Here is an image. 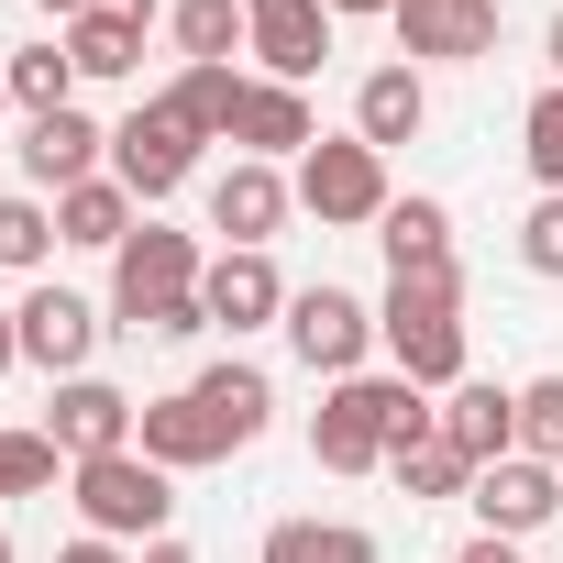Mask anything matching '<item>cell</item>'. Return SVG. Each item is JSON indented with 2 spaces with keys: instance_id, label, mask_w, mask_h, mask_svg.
<instances>
[{
  "instance_id": "6da1fadb",
  "label": "cell",
  "mask_w": 563,
  "mask_h": 563,
  "mask_svg": "<svg viewBox=\"0 0 563 563\" xmlns=\"http://www.w3.org/2000/svg\"><path fill=\"white\" fill-rule=\"evenodd\" d=\"M420 431H442V409H420L409 376H343V387L321 398V420H310V453H321L332 475H365V464H387V453L420 442Z\"/></svg>"
},
{
  "instance_id": "7a4b0ae2",
  "label": "cell",
  "mask_w": 563,
  "mask_h": 563,
  "mask_svg": "<svg viewBox=\"0 0 563 563\" xmlns=\"http://www.w3.org/2000/svg\"><path fill=\"white\" fill-rule=\"evenodd\" d=\"M464 265L442 254V265H409L398 288H387V310H376V332H387V354H398V376L409 387H464Z\"/></svg>"
},
{
  "instance_id": "3957f363",
  "label": "cell",
  "mask_w": 563,
  "mask_h": 563,
  "mask_svg": "<svg viewBox=\"0 0 563 563\" xmlns=\"http://www.w3.org/2000/svg\"><path fill=\"white\" fill-rule=\"evenodd\" d=\"M199 276H210V265H199V243H188V232H155V221H144V232H133V243L111 254V299H122V321L144 332L155 310L199 299Z\"/></svg>"
},
{
  "instance_id": "277c9868",
  "label": "cell",
  "mask_w": 563,
  "mask_h": 563,
  "mask_svg": "<svg viewBox=\"0 0 563 563\" xmlns=\"http://www.w3.org/2000/svg\"><path fill=\"white\" fill-rule=\"evenodd\" d=\"M78 508H89L100 541H133V530L155 541L177 497H166V464H144V453H100V464H78Z\"/></svg>"
},
{
  "instance_id": "5b68a950",
  "label": "cell",
  "mask_w": 563,
  "mask_h": 563,
  "mask_svg": "<svg viewBox=\"0 0 563 563\" xmlns=\"http://www.w3.org/2000/svg\"><path fill=\"white\" fill-rule=\"evenodd\" d=\"M299 199H310L321 221H387V155H376L365 133H354V144L321 133V144L299 155Z\"/></svg>"
},
{
  "instance_id": "8992f818",
  "label": "cell",
  "mask_w": 563,
  "mask_h": 563,
  "mask_svg": "<svg viewBox=\"0 0 563 563\" xmlns=\"http://www.w3.org/2000/svg\"><path fill=\"white\" fill-rule=\"evenodd\" d=\"M111 166H122V188H133V199H166V188H188V166H199V133H188L166 100H144V111L111 133Z\"/></svg>"
},
{
  "instance_id": "52a82bcc",
  "label": "cell",
  "mask_w": 563,
  "mask_h": 563,
  "mask_svg": "<svg viewBox=\"0 0 563 563\" xmlns=\"http://www.w3.org/2000/svg\"><path fill=\"white\" fill-rule=\"evenodd\" d=\"M475 519L497 530V541H519V530H541L552 508H563V475L541 464V453H497V464H475Z\"/></svg>"
},
{
  "instance_id": "ba28073f",
  "label": "cell",
  "mask_w": 563,
  "mask_h": 563,
  "mask_svg": "<svg viewBox=\"0 0 563 563\" xmlns=\"http://www.w3.org/2000/svg\"><path fill=\"white\" fill-rule=\"evenodd\" d=\"M133 420H144V409H133L122 387H100V376H67V387H56V420H45V442H56V453H78V464H100V453H133Z\"/></svg>"
},
{
  "instance_id": "9c48e42d",
  "label": "cell",
  "mask_w": 563,
  "mask_h": 563,
  "mask_svg": "<svg viewBox=\"0 0 563 563\" xmlns=\"http://www.w3.org/2000/svg\"><path fill=\"white\" fill-rule=\"evenodd\" d=\"M398 45L409 56H442V67H475V56H497V0H398Z\"/></svg>"
},
{
  "instance_id": "30bf717a",
  "label": "cell",
  "mask_w": 563,
  "mask_h": 563,
  "mask_svg": "<svg viewBox=\"0 0 563 563\" xmlns=\"http://www.w3.org/2000/svg\"><path fill=\"white\" fill-rule=\"evenodd\" d=\"M243 45L265 56L276 89H299V78L332 56V0H254V34H243Z\"/></svg>"
},
{
  "instance_id": "8fae6325",
  "label": "cell",
  "mask_w": 563,
  "mask_h": 563,
  "mask_svg": "<svg viewBox=\"0 0 563 563\" xmlns=\"http://www.w3.org/2000/svg\"><path fill=\"white\" fill-rule=\"evenodd\" d=\"M288 343H299V365L354 376V365H365V343H376V321H365L343 288H299V299H288Z\"/></svg>"
},
{
  "instance_id": "7c38bea8",
  "label": "cell",
  "mask_w": 563,
  "mask_h": 563,
  "mask_svg": "<svg viewBox=\"0 0 563 563\" xmlns=\"http://www.w3.org/2000/svg\"><path fill=\"white\" fill-rule=\"evenodd\" d=\"M199 310H210V332H254V321H276V310H288V288H276V265L265 254H221L210 276H199Z\"/></svg>"
},
{
  "instance_id": "4fadbf2b",
  "label": "cell",
  "mask_w": 563,
  "mask_h": 563,
  "mask_svg": "<svg viewBox=\"0 0 563 563\" xmlns=\"http://www.w3.org/2000/svg\"><path fill=\"white\" fill-rule=\"evenodd\" d=\"M12 321H23V354H34L45 376H78V365H89V343H100L89 299H67V288H34V299H23Z\"/></svg>"
},
{
  "instance_id": "5bb4252c",
  "label": "cell",
  "mask_w": 563,
  "mask_h": 563,
  "mask_svg": "<svg viewBox=\"0 0 563 563\" xmlns=\"http://www.w3.org/2000/svg\"><path fill=\"white\" fill-rule=\"evenodd\" d=\"M133 442H144V464H221V453H232V431L199 409V387H188V398H144Z\"/></svg>"
},
{
  "instance_id": "9a60e30c",
  "label": "cell",
  "mask_w": 563,
  "mask_h": 563,
  "mask_svg": "<svg viewBox=\"0 0 563 563\" xmlns=\"http://www.w3.org/2000/svg\"><path fill=\"white\" fill-rule=\"evenodd\" d=\"M276 221H288V188H276V166H221V177H210V232H232L243 254H265Z\"/></svg>"
},
{
  "instance_id": "2e32d148",
  "label": "cell",
  "mask_w": 563,
  "mask_h": 563,
  "mask_svg": "<svg viewBox=\"0 0 563 563\" xmlns=\"http://www.w3.org/2000/svg\"><path fill=\"white\" fill-rule=\"evenodd\" d=\"M100 122L89 111H45L34 133H23V166H34V188H89V166H100Z\"/></svg>"
},
{
  "instance_id": "e0dca14e",
  "label": "cell",
  "mask_w": 563,
  "mask_h": 563,
  "mask_svg": "<svg viewBox=\"0 0 563 563\" xmlns=\"http://www.w3.org/2000/svg\"><path fill=\"white\" fill-rule=\"evenodd\" d=\"M442 442H453L464 464H497V453H519V398H508V387H453V409H442Z\"/></svg>"
},
{
  "instance_id": "ac0fdd59",
  "label": "cell",
  "mask_w": 563,
  "mask_h": 563,
  "mask_svg": "<svg viewBox=\"0 0 563 563\" xmlns=\"http://www.w3.org/2000/svg\"><path fill=\"white\" fill-rule=\"evenodd\" d=\"M232 144H254V155H310L321 133H310V100L299 89H243V111H232Z\"/></svg>"
},
{
  "instance_id": "d6986e66",
  "label": "cell",
  "mask_w": 563,
  "mask_h": 563,
  "mask_svg": "<svg viewBox=\"0 0 563 563\" xmlns=\"http://www.w3.org/2000/svg\"><path fill=\"white\" fill-rule=\"evenodd\" d=\"M354 122H365V144L387 155V144H409V133L431 122V89H420L409 67H376V78L354 89Z\"/></svg>"
},
{
  "instance_id": "ffe728a7",
  "label": "cell",
  "mask_w": 563,
  "mask_h": 563,
  "mask_svg": "<svg viewBox=\"0 0 563 563\" xmlns=\"http://www.w3.org/2000/svg\"><path fill=\"white\" fill-rule=\"evenodd\" d=\"M56 243H111V254H122V243H133V188H122V177L67 188V199H56Z\"/></svg>"
},
{
  "instance_id": "44dd1931",
  "label": "cell",
  "mask_w": 563,
  "mask_h": 563,
  "mask_svg": "<svg viewBox=\"0 0 563 563\" xmlns=\"http://www.w3.org/2000/svg\"><path fill=\"white\" fill-rule=\"evenodd\" d=\"M265 563H376V541L354 519H276L265 530Z\"/></svg>"
},
{
  "instance_id": "7402d4cb",
  "label": "cell",
  "mask_w": 563,
  "mask_h": 563,
  "mask_svg": "<svg viewBox=\"0 0 563 563\" xmlns=\"http://www.w3.org/2000/svg\"><path fill=\"white\" fill-rule=\"evenodd\" d=\"M67 56H78V78H133V67H144V23L78 12V23H67Z\"/></svg>"
},
{
  "instance_id": "603a6c76",
  "label": "cell",
  "mask_w": 563,
  "mask_h": 563,
  "mask_svg": "<svg viewBox=\"0 0 563 563\" xmlns=\"http://www.w3.org/2000/svg\"><path fill=\"white\" fill-rule=\"evenodd\" d=\"M453 254V210L442 199H387V265L409 276V265H442Z\"/></svg>"
},
{
  "instance_id": "cb8c5ba5",
  "label": "cell",
  "mask_w": 563,
  "mask_h": 563,
  "mask_svg": "<svg viewBox=\"0 0 563 563\" xmlns=\"http://www.w3.org/2000/svg\"><path fill=\"white\" fill-rule=\"evenodd\" d=\"M199 409H210L232 442H254V431H265V409H276V387H265L254 365H210V376H199Z\"/></svg>"
},
{
  "instance_id": "d4e9b609",
  "label": "cell",
  "mask_w": 563,
  "mask_h": 563,
  "mask_svg": "<svg viewBox=\"0 0 563 563\" xmlns=\"http://www.w3.org/2000/svg\"><path fill=\"white\" fill-rule=\"evenodd\" d=\"M243 34H254L243 0H177V45H188V67H232Z\"/></svg>"
},
{
  "instance_id": "484cf974",
  "label": "cell",
  "mask_w": 563,
  "mask_h": 563,
  "mask_svg": "<svg viewBox=\"0 0 563 563\" xmlns=\"http://www.w3.org/2000/svg\"><path fill=\"white\" fill-rule=\"evenodd\" d=\"M166 111H177V122L210 144V133H232V111H243V78H232V67H188V78L166 89Z\"/></svg>"
},
{
  "instance_id": "4316f807",
  "label": "cell",
  "mask_w": 563,
  "mask_h": 563,
  "mask_svg": "<svg viewBox=\"0 0 563 563\" xmlns=\"http://www.w3.org/2000/svg\"><path fill=\"white\" fill-rule=\"evenodd\" d=\"M387 475H398L409 497H464V486H475V464H464V453H453L442 431H420V442H398V453H387Z\"/></svg>"
},
{
  "instance_id": "83f0119b",
  "label": "cell",
  "mask_w": 563,
  "mask_h": 563,
  "mask_svg": "<svg viewBox=\"0 0 563 563\" xmlns=\"http://www.w3.org/2000/svg\"><path fill=\"white\" fill-rule=\"evenodd\" d=\"M0 78H12V100L45 122V111H67V78H78V56H67V45H34V56H12Z\"/></svg>"
},
{
  "instance_id": "f1b7e54d",
  "label": "cell",
  "mask_w": 563,
  "mask_h": 563,
  "mask_svg": "<svg viewBox=\"0 0 563 563\" xmlns=\"http://www.w3.org/2000/svg\"><path fill=\"white\" fill-rule=\"evenodd\" d=\"M519 453L563 464V376H530V387H519Z\"/></svg>"
},
{
  "instance_id": "f546056e",
  "label": "cell",
  "mask_w": 563,
  "mask_h": 563,
  "mask_svg": "<svg viewBox=\"0 0 563 563\" xmlns=\"http://www.w3.org/2000/svg\"><path fill=\"white\" fill-rule=\"evenodd\" d=\"M56 486V442L45 431H0V497H45Z\"/></svg>"
},
{
  "instance_id": "4dcf8cb0",
  "label": "cell",
  "mask_w": 563,
  "mask_h": 563,
  "mask_svg": "<svg viewBox=\"0 0 563 563\" xmlns=\"http://www.w3.org/2000/svg\"><path fill=\"white\" fill-rule=\"evenodd\" d=\"M519 133H530V177H541V188H563V89H541Z\"/></svg>"
},
{
  "instance_id": "1f68e13d",
  "label": "cell",
  "mask_w": 563,
  "mask_h": 563,
  "mask_svg": "<svg viewBox=\"0 0 563 563\" xmlns=\"http://www.w3.org/2000/svg\"><path fill=\"white\" fill-rule=\"evenodd\" d=\"M45 243H56V221L34 199H0V265H45Z\"/></svg>"
},
{
  "instance_id": "d6a6232c",
  "label": "cell",
  "mask_w": 563,
  "mask_h": 563,
  "mask_svg": "<svg viewBox=\"0 0 563 563\" xmlns=\"http://www.w3.org/2000/svg\"><path fill=\"white\" fill-rule=\"evenodd\" d=\"M519 254H530V276H563V188L530 210V232H519Z\"/></svg>"
},
{
  "instance_id": "836d02e7",
  "label": "cell",
  "mask_w": 563,
  "mask_h": 563,
  "mask_svg": "<svg viewBox=\"0 0 563 563\" xmlns=\"http://www.w3.org/2000/svg\"><path fill=\"white\" fill-rule=\"evenodd\" d=\"M56 563H122V552H111V541H100V530H89V541H67V552H56Z\"/></svg>"
},
{
  "instance_id": "e575fe53",
  "label": "cell",
  "mask_w": 563,
  "mask_h": 563,
  "mask_svg": "<svg viewBox=\"0 0 563 563\" xmlns=\"http://www.w3.org/2000/svg\"><path fill=\"white\" fill-rule=\"evenodd\" d=\"M464 563H519V552H508V541L486 530V541H464Z\"/></svg>"
},
{
  "instance_id": "d590c367",
  "label": "cell",
  "mask_w": 563,
  "mask_h": 563,
  "mask_svg": "<svg viewBox=\"0 0 563 563\" xmlns=\"http://www.w3.org/2000/svg\"><path fill=\"white\" fill-rule=\"evenodd\" d=\"M89 12H122V23H155V0H89Z\"/></svg>"
},
{
  "instance_id": "8d00e7d4",
  "label": "cell",
  "mask_w": 563,
  "mask_h": 563,
  "mask_svg": "<svg viewBox=\"0 0 563 563\" xmlns=\"http://www.w3.org/2000/svg\"><path fill=\"white\" fill-rule=\"evenodd\" d=\"M23 365V321H0V376H12Z\"/></svg>"
},
{
  "instance_id": "74e56055",
  "label": "cell",
  "mask_w": 563,
  "mask_h": 563,
  "mask_svg": "<svg viewBox=\"0 0 563 563\" xmlns=\"http://www.w3.org/2000/svg\"><path fill=\"white\" fill-rule=\"evenodd\" d=\"M144 563H199V552H177V541H144Z\"/></svg>"
},
{
  "instance_id": "f35d334b",
  "label": "cell",
  "mask_w": 563,
  "mask_h": 563,
  "mask_svg": "<svg viewBox=\"0 0 563 563\" xmlns=\"http://www.w3.org/2000/svg\"><path fill=\"white\" fill-rule=\"evenodd\" d=\"M332 12H398V0H332Z\"/></svg>"
},
{
  "instance_id": "ab89813d",
  "label": "cell",
  "mask_w": 563,
  "mask_h": 563,
  "mask_svg": "<svg viewBox=\"0 0 563 563\" xmlns=\"http://www.w3.org/2000/svg\"><path fill=\"white\" fill-rule=\"evenodd\" d=\"M45 12H89V0H45Z\"/></svg>"
},
{
  "instance_id": "60d3db41",
  "label": "cell",
  "mask_w": 563,
  "mask_h": 563,
  "mask_svg": "<svg viewBox=\"0 0 563 563\" xmlns=\"http://www.w3.org/2000/svg\"><path fill=\"white\" fill-rule=\"evenodd\" d=\"M552 67H563V23H552Z\"/></svg>"
},
{
  "instance_id": "b9f144b4",
  "label": "cell",
  "mask_w": 563,
  "mask_h": 563,
  "mask_svg": "<svg viewBox=\"0 0 563 563\" xmlns=\"http://www.w3.org/2000/svg\"><path fill=\"white\" fill-rule=\"evenodd\" d=\"M0 100H12V78H0Z\"/></svg>"
},
{
  "instance_id": "7bdbcfd3",
  "label": "cell",
  "mask_w": 563,
  "mask_h": 563,
  "mask_svg": "<svg viewBox=\"0 0 563 563\" xmlns=\"http://www.w3.org/2000/svg\"><path fill=\"white\" fill-rule=\"evenodd\" d=\"M0 563H12V541H0Z\"/></svg>"
},
{
  "instance_id": "ee69618b",
  "label": "cell",
  "mask_w": 563,
  "mask_h": 563,
  "mask_svg": "<svg viewBox=\"0 0 563 563\" xmlns=\"http://www.w3.org/2000/svg\"><path fill=\"white\" fill-rule=\"evenodd\" d=\"M243 12H254V0H243Z\"/></svg>"
}]
</instances>
